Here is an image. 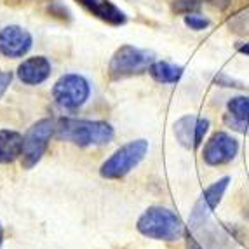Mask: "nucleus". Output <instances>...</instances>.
<instances>
[{"instance_id": "nucleus-1", "label": "nucleus", "mask_w": 249, "mask_h": 249, "mask_svg": "<svg viewBox=\"0 0 249 249\" xmlns=\"http://www.w3.org/2000/svg\"><path fill=\"white\" fill-rule=\"evenodd\" d=\"M113 127L103 121L86 119H59L56 124V138L79 146H100L113 140Z\"/></svg>"}, {"instance_id": "nucleus-2", "label": "nucleus", "mask_w": 249, "mask_h": 249, "mask_svg": "<svg viewBox=\"0 0 249 249\" xmlns=\"http://www.w3.org/2000/svg\"><path fill=\"white\" fill-rule=\"evenodd\" d=\"M138 232L155 241L175 242L185 235V225L175 211L162 206L148 208L136 223Z\"/></svg>"}, {"instance_id": "nucleus-3", "label": "nucleus", "mask_w": 249, "mask_h": 249, "mask_svg": "<svg viewBox=\"0 0 249 249\" xmlns=\"http://www.w3.org/2000/svg\"><path fill=\"white\" fill-rule=\"evenodd\" d=\"M148 152V142L146 140H134L125 143L124 146L117 150L110 159L101 164L100 175L105 179H121L127 176L140 162L145 159Z\"/></svg>"}, {"instance_id": "nucleus-4", "label": "nucleus", "mask_w": 249, "mask_h": 249, "mask_svg": "<svg viewBox=\"0 0 249 249\" xmlns=\"http://www.w3.org/2000/svg\"><path fill=\"white\" fill-rule=\"evenodd\" d=\"M152 63H155V54L152 51L122 46L115 51V54L110 59L108 73H110V79L113 80L127 79V77L146 71L152 67Z\"/></svg>"}, {"instance_id": "nucleus-5", "label": "nucleus", "mask_w": 249, "mask_h": 249, "mask_svg": "<svg viewBox=\"0 0 249 249\" xmlns=\"http://www.w3.org/2000/svg\"><path fill=\"white\" fill-rule=\"evenodd\" d=\"M56 133V122L53 119H40L26 131L23 140V154H21V166L25 169H32L37 166L44 154L53 134Z\"/></svg>"}, {"instance_id": "nucleus-6", "label": "nucleus", "mask_w": 249, "mask_h": 249, "mask_svg": "<svg viewBox=\"0 0 249 249\" xmlns=\"http://www.w3.org/2000/svg\"><path fill=\"white\" fill-rule=\"evenodd\" d=\"M91 86L82 75L67 73L59 77L53 88V98L56 105L67 110H77L89 100Z\"/></svg>"}, {"instance_id": "nucleus-7", "label": "nucleus", "mask_w": 249, "mask_h": 249, "mask_svg": "<svg viewBox=\"0 0 249 249\" xmlns=\"http://www.w3.org/2000/svg\"><path fill=\"white\" fill-rule=\"evenodd\" d=\"M229 183H230V178L225 176V178L214 181L211 187H208L202 192V196H200L199 200L196 202V206H194V209H192V213H190V218H188L190 230L199 229V227H202V225L209 220L211 213L214 211V208L221 202V199H223L225 190L229 187Z\"/></svg>"}, {"instance_id": "nucleus-8", "label": "nucleus", "mask_w": 249, "mask_h": 249, "mask_svg": "<svg viewBox=\"0 0 249 249\" xmlns=\"http://www.w3.org/2000/svg\"><path fill=\"white\" fill-rule=\"evenodd\" d=\"M239 154V142L230 134L223 133H214L209 138L202 150V159L208 166H225L232 162Z\"/></svg>"}, {"instance_id": "nucleus-9", "label": "nucleus", "mask_w": 249, "mask_h": 249, "mask_svg": "<svg viewBox=\"0 0 249 249\" xmlns=\"http://www.w3.org/2000/svg\"><path fill=\"white\" fill-rule=\"evenodd\" d=\"M209 121L202 117L185 115L175 122V134L178 143L187 150H196L202 145L204 134L208 133Z\"/></svg>"}, {"instance_id": "nucleus-10", "label": "nucleus", "mask_w": 249, "mask_h": 249, "mask_svg": "<svg viewBox=\"0 0 249 249\" xmlns=\"http://www.w3.org/2000/svg\"><path fill=\"white\" fill-rule=\"evenodd\" d=\"M229 244V233L209 221L187 233V249H225Z\"/></svg>"}, {"instance_id": "nucleus-11", "label": "nucleus", "mask_w": 249, "mask_h": 249, "mask_svg": "<svg viewBox=\"0 0 249 249\" xmlns=\"http://www.w3.org/2000/svg\"><path fill=\"white\" fill-rule=\"evenodd\" d=\"M34 38L28 30L18 25H9L0 30V53L5 58H23L32 49Z\"/></svg>"}, {"instance_id": "nucleus-12", "label": "nucleus", "mask_w": 249, "mask_h": 249, "mask_svg": "<svg viewBox=\"0 0 249 249\" xmlns=\"http://www.w3.org/2000/svg\"><path fill=\"white\" fill-rule=\"evenodd\" d=\"M51 75V63L46 56L28 58L18 67V77L26 86H38L46 82Z\"/></svg>"}, {"instance_id": "nucleus-13", "label": "nucleus", "mask_w": 249, "mask_h": 249, "mask_svg": "<svg viewBox=\"0 0 249 249\" xmlns=\"http://www.w3.org/2000/svg\"><path fill=\"white\" fill-rule=\"evenodd\" d=\"M75 2L82 5L86 11H89L92 16L100 18L101 21H105L108 25H124L125 19H127L125 14L110 0H75Z\"/></svg>"}, {"instance_id": "nucleus-14", "label": "nucleus", "mask_w": 249, "mask_h": 249, "mask_svg": "<svg viewBox=\"0 0 249 249\" xmlns=\"http://www.w3.org/2000/svg\"><path fill=\"white\" fill-rule=\"evenodd\" d=\"M23 140L18 131L2 129L0 131V164H11L23 154Z\"/></svg>"}, {"instance_id": "nucleus-15", "label": "nucleus", "mask_w": 249, "mask_h": 249, "mask_svg": "<svg viewBox=\"0 0 249 249\" xmlns=\"http://www.w3.org/2000/svg\"><path fill=\"white\" fill-rule=\"evenodd\" d=\"M150 77L159 84H176L183 75V68L167 61H155L148 68Z\"/></svg>"}, {"instance_id": "nucleus-16", "label": "nucleus", "mask_w": 249, "mask_h": 249, "mask_svg": "<svg viewBox=\"0 0 249 249\" xmlns=\"http://www.w3.org/2000/svg\"><path fill=\"white\" fill-rule=\"evenodd\" d=\"M229 113L239 121L249 122V96H235L229 101Z\"/></svg>"}, {"instance_id": "nucleus-17", "label": "nucleus", "mask_w": 249, "mask_h": 249, "mask_svg": "<svg viewBox=\"0 0 249 249\" xmlns=\"http://www.w3.org/2000/svg\"><path fill=\"white\" fill-rule=\"evenodd\" d=\"M230 30L239 35H249V9L239 13L235 18L230 19Z\"/></svg>"}, {"instance_id": "nucleus-18", "label": "nucleus", "mask_w": 249, "mask_h": 249, "mask_svg": "<svg viewBox=\"0 0 249 249\" xmlns=\"http://www.w3.org/2000/svg\"><path fill=\"white\" fill-rule=\"evenodd\" d=\"M223 121H225V124L229 125V127H232L233 131H239V133L248 134V136H249V122L239 121V119H235L232 113H225Z\"/></svg>"}, {"instance_id": "nucleus-19", "label": "nucleus", "mask_w": 249, "mask_h": 249, "mask_svg": "<svg viewBox=\"0 0 249 249\" xmlns=\"http://www.w3.org/2000/svg\"><path fill=\"white\" fill-rule=\"evenodd\" d=\"M185 25L190 26L192 30H204L209 26V19L196 16V14H188V16H185Z\"/></svg>"}, {"instance_id": "nucleus-20", "label": "nucleus", "mask_w": 249, "mask_h": 249, "mask_svg": "<svg viewBox=\"0 0 249 249\" xmlns=\"http://www.w3.org/2000/svg\"><path fill=\"white\" fill-rule=\"evenodd\" d=\"M11 82H13V73H11V71H0V98L7 91Z\"/></svg>"}, {"instance_id": "nucleus-21", "label": "nucleus", "mask_w": 249, "mask_h": 249, "mask_svg": "<svg viewBox=\"0 0 249 249\" xmlns=\"http://www.w3.org/2000/svg\"><path fill=\"white\" fill-rule=\"evenodd\" d=\"M216 82H218V86H223V88H244L241 82L229 79L227 75H218V77H216Z\"/></svg>"}, {"instance_id": "nucleus-22", "label": "nucleus", "mask_w": 249, "mask_h": 249, "mask_svg": "<svg viewBox=\"0 0 249 249\" xmlns=\"http://www.w3.org/2000/svg\"><path fill=\"white\" fill-rule=\"evenodd\" d=\"M214 7H218V9H227L230 4H232L233 0H209Z\"/></svg>"}, {"instance_id": "nucleus-23", "label": "nucleus", "mask_w": 249, "mask_h": 249, "mask_svg": "<svg viewBox=\"0 0 249 249\" xmlns=\"http://www.w3.org/2000/svg\"><path fill=\"white\" fill-rule=\"evenodd\" d=\"M2 244H4V227L0 223V248H2Z\"/></svg>"}, {"instance_id": "nucleus-24", "label": "nucleus", "mask_w": 249, "mask_h": 249, "mask_svg": "<svg viewBox=\"0 0 249 249\" xmlns=\"http://www.w3.org/2000/svg\"><path fill=\"white\" fill-rule=\"evenodd\" d=\"M239 51H241L242 54H248V56H249V44H246V46H242Z\"/></svg>"}]
</instances>
